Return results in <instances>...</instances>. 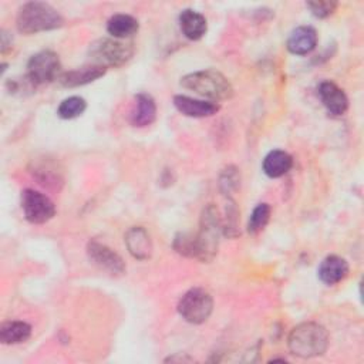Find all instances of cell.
Listing matches in <instances>:
<instances>
[{"mask_svg":"<svg viewBox=\"0 0 364 364\" xmlns=\"http://www.w3.org/2000/svg\"><path fill=\"white\" fill-rule=\"evenodd\" d=\"M213 311V299L202 287L188 290L178 303V313L191 324L205 323Z\"/></svg>","mask_w":364,"mask_h":364,"instance_id":"6","label":"cell"},{"mask_svg":"<svg viewBox=\"0 0 364 364\" xmlns=\"http://www.w3.org/2000/svg\"><path fill=\"white\" fill-rule=\"evenodd\" d=\"M306 7L311 11V14L314 17L326 18V17H328V16H331L334 13V10L337 9V1H331V0H313V1H307Z\"/></svg>","mask_w":364,"mask_h":364,"instance_id":"25","label":"cell"},{"mask_svg":"<svg viewBox=\"0 0 364 364\" xmlns=\"http://www.w3.org/2000/svg\"><path fill=\"white\" fill-rule=\"evenodd\" d=\"M21 209L24 218L34 225L48 222L55 215V206L53 200L34 189H24L21 192Z\"/></svg>","mask_w":364,"mask_h":364,"instance_id":"8","label":"cell"},{"mask_svg":"<svg viewBox=\"0 0 364 364\" xmlns=\"http://www.w3.org/2000/svg\"><path fill=\"white\" fill-rule=\"evenodd\" d=\"M134 55V44L118 38H98L88 47L91 64L108 68L121 67Z\"/></svg>","mask_w":364,"mask_h":364,"instance_id":"5","label":"cell"},{"mask_svg":"<svg viewBox=\"0 0 364 364\" xmlns=\"http://www.w3.org/2000/svg\"><path fill=\"white\" fill-rule=\"evenodd\" d=\"M270 205L269 203H259L253 212L250 213L249 222H247V232L252 235H256L262 232L270 219Z\"/></svg>","mask_w":364,"mask_h":364,"instance_id":"23","label":"cell"},{"mask_svg":"<svg viewBox=\"0 0 364 364\" xmlns=\"http://www.w3.org/2000/svg\"><path fill=\"white\" fill-rule=\"evenodd\" d=\"M318 279L327 284L333 286L344 280L348 274V263L346 259L337 256V255H330L324 257L317 269Z\"/></svg>","mask_w":364,"mask_h":364,"instance_id":"15","label":"cell"},{"mask_svg":"<svg viewBox=\"0 0 364 364\" xmlns=\"http://www.w3.org/2000/svg\"><path fill=\"white\" fill-rule=\"evenodd\" d=\"M239 209L236 202L232 198H228L226 203V215L222 219V235L228 237L239 236Z\"/></svg>","mask_w":364,"mask_h":364,"instance_id":"22","label":"cell"},{"mask_svg":"<svg viewBox=\"0 0 364 364\" xmlns=\"http://www.w3.org/2000/svg\"><path fill=\"white\" fill-rule=\"evenodd\" d=\"M125 245L132 257L146 260L152 255V240L142 226H132L125 233Z\"/></svg>","mask_w":364,"mask_h":364,"instance_id":"14","label":"cell"},{"mask_svg":"<svg viewBox=\"0 0 364 364\" xmlns=\"http://www.w3.org/2000/svg\"><path fill=\"white\" fill-rule=\"evenodd\" d=\"M64 24L63 16L48 3L28 1L18 9L16 26L23 34H37L55 30Z\"/></svg>","mask_w":364,"mask_h":364,"instance_id":"3","label":"cell"},{"mask_svg":"<svg viewBox=\"0 0 364 364\" xmlns=\"http://www.w3.org/2000/svg\"><path fill=\"white\" fill-rule=\"evenodd\" d=\"M27 75L36 85L58 80L61 75V63L57 53L43 50L31 55L27 63Z\"/></svg>","mask_w":364,"mask_h":364,"instance_id":"7","label":"cell"},{"mask_svg":"<svg viewBox=\"0 0 364 364\" xmlns=\"http://www.w3.org/2000/svg\"><path fill=\"white\" fill-rule=\"evenodd\" d=\"M239 185H240L239 169L233 165L226 166L219 175V188L223 192V195L230 198V195L239 188Z\"/></svg>","mask_w":364,"mask_h":364,"instance_id":"24","label":"cell"},{"mask_svg":"<svg viewBox=\"0 0 364 364\" xmlns=\"http://www.w3.org/2000/svg\"><path fill=\"white\" fill-rule=\"evenodd\" d=\"M317 46V31L311 26L296 27L287 37L286 47L291 54L306 55Z\"/></svg>","mask_w":364,"mask_h":364,"instance_id":"12","label":"cell"},{"mask_svg":"<svg viewBox=\"0 0 364 364\" xmlns=\"http://www.w3.org/2000/svg\"><path fill=\"white\" fill-rule=\"evenodd\" d=\"M105 73H107V68L95 65V64H88V65H84V67H80L75 70L61 73V75L58 77V82L63 87L74 88V87L90 84L92 81L101 78L102 75H105Z\"/></svg>","mask_w":364,"mask_h":364,"instance_id":"13","label":"cell"},{"mask_svg":"<svg viewBox=\"0 0 364 364\" xmlns=\"http://www.w3.org/2000/svg\"><path fill=\"white\" fill-rule=\"evenodd\" d=\"M317 94L321 104L333 115H343L348 108L346 92L333 81H323L317 87Z\"/></svg>","mask_w":364,"mask_h":364,"instance_id":"10","label":"cell"},{"mask_svg":"<svg viewBox=\"0 0 364 364\" xmlns=\"http://www.w3.org/2000/svg\"><path fill=\"white\" fill-rule=\"evenodd\" d=\"M138 28V20L129 14H114L107 21V31L111 34L112 38L118 40H124L136 34Z\"/></svg>","mask_w":364,"mask_h":364,"instance_id":"19","label":"cell"},{"mask_svg":"<svg viewBox=\"0 0 364 364\" xmlns=\"http://www.w3.org/2000/svg\"><path fill=\"white\" fill-rule=\"evenodd\" d=\"M176 360H179V361H181V360H182V361H193L191 357H185V358L182 357V358H181V357H178V355H172V357L166 358L165 361H176Z\"/></svg>","mask_w":364,"mask_h":364,"instance_id":"27","label":"cell"},{"mask_svg":"<svg viewBox=\"0 0 364 364\" xmlns=\"http://www.w3.org/2000/svg\"><path fill=\"white\" fill-rule=\"evenodd\" d=\"M87 256L92 264L108 274L119 276L125 272V262L122 257L111 247L95 239H91L87 243Z\"/></svg>","mask_w":364,"mask_h":364,"instance_id":"9","label":"cell"},{"mask_svg":"<svg viewBox=\"0 0 364 364\" xmlns=\"http://www.w3.org/2000/svg\"><path fill=\"white\" fill-rule=\"evenodd\" d=\"M179 27L182 34L189 40H200L208 30V21L203 14L192 9H185L179 14Z\"/></svg>","mask_w":364,"mask_h":364,"instance_id":"17","label":"cell"},{"mask_svg":"<svg viewBox=\"0 0 364 364\" xmlns=\"http://www.w3.org/2000/svg\"><path fill=\"white\" fill-rule=\"evenodd\" d=\"M11 41H13V38H11V36L7 33V31H1V51L3 53H6V50L11 46Z\"/></svg>","mask_w":364,"mask_h":364,"instance_id":"26","label":"cell"},{"mask_svg":"<svg viewBox=\"0 0 364 364\" xmlns=\"http://www.w3.org/2000/svg\"><path fill=\"white\" fill-rule=\"evenodd\" d=\"M327 330L316 321L297 324L287 337V346L291 354L300 358H313L323 355L328 347Z\"/></svg>","mask_w":364,"mask_h":364,"instance_id":"2","label":"cell"},{"mask_svg":"<svg viewBox=\"0 0 364 364\" xmlns=\"http://www.w3.org/2000/svg\"><path fill=\"white\" fill-rule=\"evenodd\" d=\"M173 105L182 115L192 118L212 117L220 109V105L218 102L196 100L188 95H175Z\"/></svg>","mask_w":364,"mask_h":364,"instance_id":"11","label":"cell"},{"mask_svg":"<svg viewBox=\"0 0 364 364\" xmlns=\"http://www.w3.org/2000/svg\"><path fill=\"white\" fill-rule=\"evenodd\" d=\"M181 85L203 98H209L213 102L229 100L233 95L230 81L220 71L213 68L193 71L183 75L181 78Z\"/></svg>","mask_w":364,"mask_h":364,"instance_id":"4","label":"cell"},{"mask_svg":"<svg viewBox=\"0 0 364 364\" xmlns=\"http://www.w3.org/2000/svg\"><path fill=\"white\" fill-rule=\"evenodd\" d=\"M222 235V218L215 205L209 203L203 208L199 220L198 233H192L193 256L200 262H210L219 246V237Z\"/></svg>","mask_w":364,"mask_h":364,"instance_id":"1","label":"cell"},{"mask_svg":"<svg viewBox=\"0 0 364 364\" xmlns=\"http://www.w3.org/2000/svg\"><path fill=\"white\" fill-rule=\"evenodd\" d=\"M31 326L26 321H4L0 326V341L3 344H20L30 338Z\"/></svg>","mask_w":364,"mask_h":364,"instance_id":"20","label":"cell"},{"mask_svg":"<svg viewBox=\"0 0 364 364\" xmlns=\"http://www.w3.org/2000/svg\"><path fill=\"white\" fill-rule=\"evenodd\" d=\"M156 118V104L154 98L146 92H139L135 97V105L131 111L129 121L134 127L151 125Z\"/></svg>","mask_w":364,"mask_h":364,"instance_id":"16","label":"cell"},{"mask_svg":"<svg viewBox=\"0 0 364 364\" xmlns=\"http://www.w3.org/2000/svg\"><path fill=\"white\" fill-rule=\"evenodd\" d=\"M87 108V102L84 98L78 95L68 97L61 101V104L57 108V115L63 119H73L80 117Z\"/></svg>","mask_w":364,"mask_h":364,"instance_id":"21","label":"cell"},{"mask_svg":"<svg viewBox=\"0 0 364 364\" xmlns=\"http://www.w3.org/2000/svg\"><path fill=\"white\" fill-rule=\"evenodd\" d=\"M291 166H293L291 155L282 149L270 151L262 162V169L269 178H280L286 175L291 169Z\"/></svg>","mask_w":364,"mask_h":364,"instance_id":"18","label":"cell"}]
</instances>
